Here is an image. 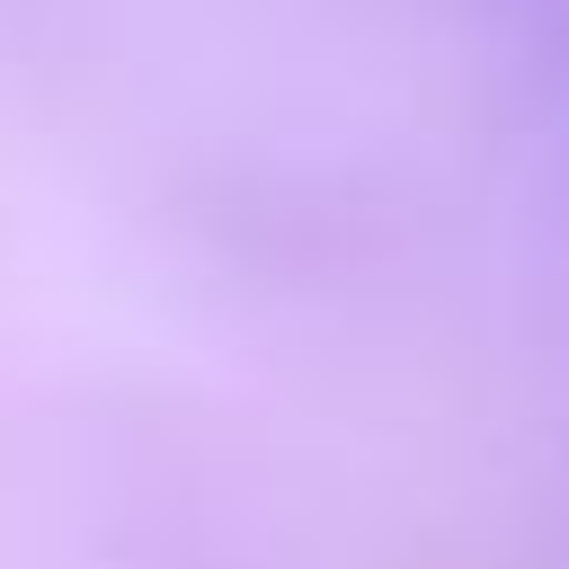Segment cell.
I'll use <instances>...</instances> for the list:
<instances>
[{
	"instance_id": "cell-1",
	"label": "cell",
	"mask_w": 569,
	"mask_h": 569,
	"mask_svg": "<svg viewBox=\"0 0 569 569\" xmlns=\"http://www.w3.org/2000/svg\"><path fill=\"white\" fill-rule=\"evenodd\" d=\"M525 98H533V124L569 151V0L533 27V53H525Z\"/></svg>"
}]
</instances>
